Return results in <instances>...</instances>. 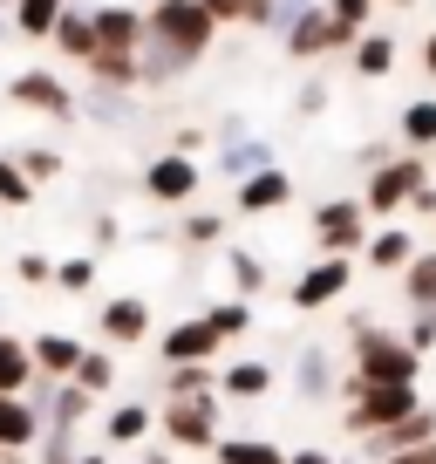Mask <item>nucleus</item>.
<instances>
[{
  "instance_id": "1",
  "label": "nucleus",
  "mask_w": 436,
  "mask_h": 464,
  "mask_svg": "<svg viewBox=\"0 0 436 464\" xmlns=\"http://www.w3.org/2000/svg\"><path fill=\"white\" fill-rule=\"evenodd\" d=\"M144 42L164 48L171 62H185V69H198V62L212 55V42H218V21L204 14L198 0H150L144 7Z\"/></svg>"
},
{
  "instance_id": "2",
  "label": "nucleus",
  "mask_w": 436,
  "mask_h": 464,
  "mask_svg": "<svg viewBox=\"0 0 436 464\" xmlns=\"http://www.w3.org/2000/svg\"><path fill=\"white\" fill-rule=\"evenodd\" d=\"M348 348H355V376L362 382H416V369H422L416 348H409L403 334L375 328V321H355Z\"/></svg>"
},
{
  "instance_id": "3",
  "label": "nucleus",
  "mask_w": 436,
  "mask_h": 464,
  "mask_svg": "<svg viewBox=\"0 0 436 464\" xmlns=\"http://www.w3.org/2000/svg\"><path fill=\"white\" fill-rule=\"evenodd\" d=\"M430 178V158L422 150H403V158H382L375 171H368V185H362V212L368 218H389V212H403L409 205V191Z\"/></svg>"
},
{
  "instance_id": "4",
  "label": "nucleus",
  "mask_w": 436,
  "mask_h": 464,
  "mask_svg": "<svg viewBox=\"0 0 436 464\" xmlns=\"http://www.w3.org/2000/svg\"><path fill=\"white\" fill-rule=\"evenodd\" d=\"M7 102L28 116H48V123H75V89L55 69H14L7 75Z\"/></svg>"
},
{
  "instance_id": "5",
  "label": "nucleus",
  "mask_w": 436,
  "mask_h": 464,
  "mask_svg": "<svg viewBox=\"0 0 436 464\" xmlns=\"http://www.w3.org/2000/svg\"><path fill=\"white\" fill-rule=\"evenodd\" d=\"M164 437L177 450H212L218 444V390L212 396H164Z\"/></svg>"
},
{
  "instance_id": "6",
  "label": "nucleus",
  "mask_w": 436,
  "mask_h": 464,
  "mask_svg": "<svg viewBox=\"0 0 436 464\" xmlns=\"http://www.w3.org/2000/svg\"><path fill=\"white\" fill-rule=\"evenodd\" d=\"M280 48H287L293 62H327V55H348L355 48V28H341L327 7H307V14L280 34Z\"/></svg>"
},
{
  "instance_id": "7",
  "label": "nucleus",
  "mask_w": 436,
  "mask_h": 464,
  "mask_svg": "<svg viewBox=\"0 0 436 464\" xmlns=\"http://www.w3.org/2000/svg\"><path fill=\"white\" fill-rule=\"evenodd\" d=\"M368 239V212L362 198H320L314 205V246L320 253H341V260H355Z\"/></svg>"
},
{
  "instance_id": "8",
  "label": "nucleus",
  "mask_w": 436,
  "mask_h": 464,
  "mask_svg": "<svg viewBox=\"0 0 436 464\" xmlns=\"http://www.w3.org/2000/svg\"><path fill=\"white\" fill-rule=\"evenodd\" d=\"M198 185H204V164L198 158L164 150V158L144 164V198H157V205H191V198H198Z\"/></svg>"
},
{
  "instance_id": "9",
  "label": "nucleus",
  "mask_w": 436,
  "mask_h": 464,
  "mask_svg": "<svg viewBox=\"0 0 436 464\" xmlns=\"http://www.w3.org/2000/svg\"><path fill=\"white\" fill-rule=\"evenodd\" d=\"M348 280H355V260H341V253H320V260L287 287V301L300 307V314H314V307L341 301V294H348Z\"/></svg>"
},
{
  "instance_id": "10",
  "label": "nucleus",
  "mask_w": 436,
  "mask_h": 464,
  "mask_svg": "<svg viewBox=\"0 0 436 464\" xmlns=\"http://www.w3.org/2000/svg\"><path fill=\"white\" fill-rule=\"evenodd\" d=\"M266 164H280V150L266 144V137H218V158H212V171L225 178V185H239V178H252V171H266ZM204 171V178H212Z\"/></svg>"
},
{
  "instance_id": "11",
  "label": "nucleus",
  "mask_w": 436,
  "mask_h": 464,
  "mask_svg": "<svg viewBox=\"0 0 436 464\" xmlns=\"http://www.w3.org/2000/svg\"><path fill=\"white\" fill-rule=\"evenodd\" d=\"M239 212L246 218H266V212H287L293 205V171H280V164H266V171H252V178H239Z\"/></svg>"
},
{
  "instance_id": "12",
  "label": "nucleus",
  "mask_w": 436,
  "mask_h": 464,
  "mask_svg": "<svg viewBox=\"0 0 436 464\" xmlns=\"http://www.w3.org/2000/svg\"><path fill=\"white\" fill-rule=\"evenodd\" d=\"M395 62H403V42H395V34H375V28H362L355 48H348V69L362 75V82H389Z\"/></svg>"
},
{
  "instance_id": "13",
  "label": "nucleus",
  "mask_w": 436,
  "mask_h": 464,
  "mask_svg": "<svg viewBox=\"0 0 436 464\" xmlns=\"http://www.w3.org/2000/svg\"><path fill=\"white\" fill-rule=\"evenodd\" d=\"M430 437H436V410H409V417H395L389 423V430H375V437H368V458H395V450H409V444H430Z\"/></svg>"
},
{
  "instance_id": "14",
  "label": "nucleus",
  "mask_w": 436,
  "mask_h": 464,
  "mask_svg": "<svg viewBox=\"0 0 436 464\" xmlns=\"http://www.w3.org/2000/svg\"><path fill=\"white\" fill-rule=\"evenodd\" d=\"M96 328L109 334V342H144L150 334V301L144 294H117V301H102Z\"/></svg>"
},
{
  "instance_id": "15",
  "label": "nucleus",
  "mask_w": 436,
  "mask_h": 464,
  "mask_svg": "<svg viewBox=\"0 0 436 464\" xmlns=\"http://www.w3.org/2000/svg\"><path fill=\"white\" fill-rule=\"evenodd\" d=\"M157 355H164V369L171 362H218V334L204 328V321H177V328L164 334Z\"/></svg>"
},
{
  "instance_id": "16",
  "label": "nucleus",
  "mask_w": 436,
  "mask_h": 464,
  "mask_svg": "<svg viewBox=\"0 0 436 464\" xmlns=\"http://www.w3.org/2000/svg\"><path fill=\"white\" fill-rule=\"evenodd\" d=\"M96 48H137L144 42V7H89Z\"/></svg>"
},
{
  "instance_id": "17",
  "label": "nucleus",
  "mask_w": 436,
  "mask_h": 464,
  "mask_svg": "<svg viewBox=\"0 0 436 464\" xmlns=\"http://www.w3.org/2000/svg\"><path fill=\"white\" fill-rule=\"evenodd\" d=\"M28 362L42 369L48 382H69L75 362H82V342H75V334H34V342H28Z\"/></svg>"
},
{
  "instance_id": "18",
  "label": "nucleus",
  "mask_w": 436,
  "mask_h": 464,
  "mask_svg": "<svg viewBox=\"0 0 436 464\" xmlns=\"http://www.w3.org/2000/svg\"><path fill=\"white\" fill-rule=\"evenodd\" d=\"M48 42H55L62 62H89L96 55V28H89V7H62L55 28H48Z\"/></svg>"
},
{
  "instance_id": "19",
  "label": "nucleus",
  "mask_w": 436,
  "mask_h": 464,
  "mask_svg": "<svg viewBox=\"0 0 436 464\" xmlns=\"http://www.w3.org/2000/svg\"><path fill=\"white\" fill-rule=\"evenodd\" d=\"M409 253H416V239H409L403 226H368V239H362V260L382 266V274H403Z\"/></svg>"
},
{
  "instance_id": "20",
  "label": "nucleus",
  "mask_w": 436,
  "mask_h": 464,
  "mask_svg": "<svg viewBox=\"0 0 436 464\" xmlns=\"http://www.w3.org/2000/svg\"><path fill=\"white\" fill-rule=\"evenodd\" d=\"M130 96H137V89H102V82H89V96H75V116L123 130V123H130Z\"/></svg>"
},
{
  "instance_id": "21",
  "label": "nucleus",
  "mask_w": 436,
  "mask_h": 464,
  "mask_svg": "<svg viewBox=\"0 0 436 464\" xmlns=\"http://www.w3.org/2000/svg\"><path fill=\"white\" fill-rule=\"evenodd\" d=\"M293 382H300L307 403H327V396H335V362H327V348H320V342H307V348H300V362H293Z\"/></svg>"
},
{
  "instance_id": "22",
  "label": "nucleus",
  "mask_w": 436,
  "mask_h": 464,
  "mask_svg": "<svg viewBox=\"0 0 436 464\" xmlns=\"http://www.w3.org/2000/svg\"><path fill=\"white\" fill-rule=\"evenodd\" d=\"M34 437H42V417L28 410V396L0 390V450H21V444H34Z\"/></svg>"
},
{
  "instance_id": "23",
  "label": "nucleus",
  "mask_w": 436,
  "mask_h": 464,
  "mask_svg": "<svg viewBox=\"0 0 436 464\" xmlns=\"http://www.w3.org/2000/svg\"><path fill=\"white\" fill-rule=\"evenodd\" d=\"M218 390L239 396V403H260V396H273V362H232V369H218Z\"/></svg>"
},
{
  "instance_id": "24",
  "label": "nucleus",
  "mask_w": 436,
  "mask_h": 464,
  "mask_svg": "<svg viewBox=\"0 0 436 464\" xmlns=\"http://www.w3.org/2000/svg\"><path fill=\"white\" fill-rule=\"evenodd\" d=\"M82 69H89V82H102V89H137V48H96Z\"/></svg>"
},
{
  "instance_id": "25",
  "label": "nucleus",
  "mask_w": 436,
  "mask_h": 464,
  "mask_svg": "<svg viewBox=\"0 0 436 464\" xmlns=\"http://www.w3.org/2000/svg\"><path fill=\"white\" fill-rule=\"evenodd\" d=\"M0 390L7 396L34 390V362H28V342H21V334H0Z\"/></svg>"
},
{
  "instance_id": "26",
  "label": "nucleus",
  "mask_w": 436,
  "mask_h": 464,
  "mask_svg": "<svg viewBox=\"0 0 436 464\" xmlns=\"http://www.w3.org/2000/svg\"><path fill=\"white\" fill-rule=\"evenodd\" d=\"M395 130H403V144H409V150L436 158V96H416V102L403 110V123H395Z\"/></svg>"
},
{
  "instance_id": "27",
  "label": "nucleus",
  "mask_w": 436,
  "mask_h": 464,
  "mask_svg": "<svg viewBox=\"0 0 436 464\" xmlns=\"http://www.w3.org/2000/svg\"><path fill=\"white\" fill-rule=\"evenodd\" d=\"M150 423H157L150 403H117L109 423H102V437H109V444H137V437H150Z\"/></svg>"
},
{
  "instance_id": "28",
  "label": "nucleus",
  "mask_w": 436,
  "mask_h": 464,
  "mask_svg": "<svg viewBox=\"0 0 436 464\" xmlns=\"http://www.w3.org/2000/svg\"><path fill=\"white\" fill-rule=\"evenodd\" d=\"M7 158L21 164V178H28L34 191H42V185H55V178H62V150H55V144H21V150H7Z\"/></svg>"
},
{
  "instance_id": "29",
  "label": "nucleus",
  "mask_w": 436,
  "mask_h": 464,
  "mask_svg": "<svg viewBox=\"0 0 436 464\" xmlns=\"http://www.w3.org/2000/svg\"><path fill=\"white\" fill-rule=\"evenodd\" d=\"M75 390L82 396H102V390H117V362H109V348H82V362H75Z\"/></svg>"
},
{
  "instance_id": "30",
  "label": "nucleus",
  "mask_w": 436,
  "mask_h": 464,
  "mask_svg": "<svg viewBox=\"0 0 436 464\" xmlns=\"http://www.w3.org/2000/svg\"><path fill=\"white\" fill-rule=\"evenodd\" d=\"M164 390L171 396H212L218 390V362H171L164 369Z\"/></svg>"
},
{
  "instance_id": "31",
  "label": "nucleus",
  "mask_w": 436,
  "mask_h": 464,
  "mask_svg": "<svg viewBox=\"0 0 436 464\" xmlns=\"http://www.w3.org/2000/svg\"><path fill=\"white\" fill-rule=\"evenodd\" d=\"M198 321L218 334V342H232V334H246V328H252V301H239V294H232V301H212Z\"/></svg>"
},
{
  "instance_id": "32",
  "label": "nucleus",
  "mask_w": 436,
  "mask_h": 464,
  "mask_svg": "<svg viewBox=\"0 0 436 464\" xmlns=\"http://www.w3.org/2000/svg\"><path fill=\"white\" fill-rule=\"evenodd\" d=\"M7 7H14V28L28 34V42H48V28H55V14L69 0H7Z\"/></svg>"
},
{
  "instance_id": "33",
  "label": "nucleus",
  "mask_w": 436,
  "mask_h": 464,
  "mask_svg": "<svg viewBox=\"0 0 436 464\" xmlns=\"http://www.w3.org/2000/svg\"><path fill=\"white\" fill-rule=\"evenodd\" d=\"M225 266H232V287H239V301L266 294V260H260L252 246H225Z\"/></svg>"
},
{
  "instance_id": "34",
  "label": "nucleus",
  "mask_w": 436,
  "mask_h": 464,
  "mask_svg": "<svg viewBox=\"0 0 436 464\" xmlns=\"http://www.w3.org/2000/svg\"><path fill=\"white\" fill-rule=\"evenodd\" d=\"M403 294H409V307H436V253H409Z\"/></svg>"
},
{
  "instance_id": "35",
  "label": "nucleus",
  "mask_w": 436,
  "mask_h": 464,
  "mask_svg": "<svg viewBox=\"0 0 436 464\" xmlns=\"http://www.w3.org/2000/svg\"><path fill=\"white\" fill-rule=\"evenodd\" d=\"M218 464H287L280 444H260V437H218Z\"/></svg>"
},
{
  "instance_id": "36",
  "label": "nucleus",
  "mask_w": 436,
  "mask_h": 464,
  "mask_svg": "<svg viewBox=\"0 0 436 464\" xmlns=\"http://www.w3.org/2000/svg\"><path fill=\"white\" fill-rule=\"evenodd\" d=\"M177 239H185V246H218V239H225V212H185V226H177Z\"/></svg>"
},
{
  "instance_id": "37",
  "label": "nucleus",
  "mask_w": 436,
  "mask_h": 464,
  "mask_svg": "<svg viewBox=\"0 0 436 464\" xmlns=\"http://www.w3.org/2000/svg\"><path fill=\"white\" fill-rule=\"evenodd\" d=\"M48 287H62V294H89V287H96V253L55 260V280H48Z\"/></svg>"
},
{
  "instance_id": "38",
  "label": "nucleus",
  "mask_w": 436,
  "mask_h": 464,
  "mask_svg": "<svg viewBox=\"0 0 436 464\" xmlns=\"http://www.w3.org/2000/svg\"><path fill=\"white\" fill-rule=\"evenodd\" d=\"M0 205H7V212H21V205H34V185H28V178H21V164L7 158V150H0Z\"/></svg>"
},
{
  "instance_id": "39",
  "label": "nucleus",
  "mask_w": 436,
  "mask_h": 464,
  "mask_svg": "<svg viewBox=\"0 0 436 464\" xmlns=\"http://www.w3.org/2000/svg\"><path fill=\"white\" fill-rule=\"evenodd\" d=\"M320 7H327V14H335L341 28H355V34H362L368 21H375V0H320Z\"/></svg>"
},
{
  "instance_id": "40",
  "label": "nucleus",
  "mask_w": 436,
  "mask_h": 464,
  "mask_svg": "<svg viewBox=\"0 0 436 464\" xmlns=\"http://www.w3.org/2000/svg\"><path fill=\"white\" fill-rule=\"evenodd\" d=\"M307 7H320V0H266V34H287Z\"/></svg>"
},
{
  "instance_id": "41",
  "label": "nucleus",
  "mask_w": 436,
  "mask_h": 464,
  "mask_svg": "<svg viewBox=\"0 0 436 464\" xmlns=\"http://www.w3.org/2000/svg\"><path fill=\"white\" fill-rule=\"evenodd\" d=\"M34 450H42L34 464H75V437H69V430H48V437H34Z\"/></svg>"
},
{
  "instance_id": "42",
  "label": "nucleus",
  "mask_w": 436,
  "mask_h": 464,
  "mask_svg": "<svg viewBox=\"0 0 436 464\" xmlns=\"http://www.w3.org/2000/svg\"><path fill=\"white\" fill-rule=\"evenodd\" d=\"M14 280H28V287H48V280H55V260H48V253H21V260H14Z\"/></svg>"
},
{
  "instance_id": "43",
  "label": "nucleus",
  "mask_w": 436,
  "mask_h": 464,
  "mask_svg": "<svg viewBox=\"0 0 436 464\" xmlns=\"http://www.w3.org/2000/svg\"><path fill=\"white\" fill-rule=\"evenodd\" d=\"M89 246H96V253H117V246H123V218H117V212H102L96 226H89Z\"/></svg>"
},
{
  "instance_id": "44",
  "label": "nucleus",
  "mask_w": 436,
  "mask_h": 464,
  "mask_svg": "<svg viewBox=\"0 0 436 464\" xmlns=\"http://www.w3.org/2000/svg\"><path fill=\"white\" fill-rule=\"evenodd\" d=\"M293 110H300V116H320V110H327V75H307L300 96H293Z\"/></svg>"
},
{
  "instance_id": "45",
  "label": "nucleus",
  "mask_w": 436,
  "mask_h": 464,
  "mask_svg": "<svg viewBox=\"0 0 436 464\" xmlns=\"http://www.w3.org/2000/svg\"><path fill=\"white\" fill-rule=\"evenodd\" d=\"M198 7H204V14H212V21H218V28H232V21H239V7H246V0H198Z\"/></svg>"
},
{
  "instance_id": "46",
  "label": "nucleus",
  "mask_w": 436,
  "mask_h": 464,
  "mask_svg": "<svg viewBox=\"0 0 436 464\" xmlns=\"http://www.w3.org/2000/svg\"><path fill=\"white\" fill-rule=\"evenodd\" d=\"M382 464H436V437H430V444H409V450H395V458H382Z\"/></svg>"
},
{
  "instance_id": "47",
  "label": "nucleus",
  "mask_w": 436,
  "mask_h": 464,
  "mask_svg": "<svg viewBox=\"0 0 436 464\" xmlns=\"http://www.w3.org/2000/svg\"><path fill=\"white\" fill-rule=\"evenodd\" d=\"M409 212H422V218H430V212H436V178H422V185H416V191H409Z\"/></svg>"
},
{
  "instance_id": "48",
  "label": "nucleus",
  "mask_w": 436,
  "mask_h": 464,
  "mask_svg": "<svg viewBox=\"0 0 436 464\" xmlns=\"http://www.w3.org/2000/svg\"><path fill=\"white\" fill-rule=\"evenodd\" d=\"M171 150H177V158H198V150H204V130H191V123H185V130L171 137Z\"/></svg>"
},
{
  "instance_id": "49",
  "label": "nucleus",
  "mask_w": 436,
  "mask_h": 464,
  "mask_svg": "<svg viewBox=\"0 0 436 464\" xmlns=\"http://www.w3.org/2000/svg\"><path fill=\"white\" fill-rule=\"evenodd\" d=\"M422 75H430V82H436V28L422 34Z\"/></svg>"
},
{
  "instance_id": "50",
  "label": "nucleus",
  "mask_w": 436,
  "mask_h": 464,
  "mask_svg": "<svg viewBox=\"0 0 436 464\" xmlns=\"http://www.w3.org/2000/svg\"><path fill=\"white\" fill-rule=\"evenodd\" d=\"M287 464H335V458H327V450H293Z\"/></svg>"
},
{
  "instance_id": "51",
  "label": "nucleus",
  "mask_w": 436,
  "mask_h": 464,
  "mask_svg": "<svg viewBox=\"0 0 436 464\" xmlns=\"http://www.w3.org/2000/svg\"><path fill=\"white\" fill-rule=\"evenodd\" d=\"M75 464H109V458H102V450H82V458H75Z\"/></svg>"
},
{
  "instance_id": "52",
  "label": "nucleus",
  "mask_w": 436,
  "mask_h": 464,
  "mask_svg": "<svg viewBox=\"0 0 436 464\" xmlns=\"http://www.w3.org/2000/svg\"><path fill=\"white\" fill-rule=\"evenodd\" d=\"M375 7H416V0H375Z\"/></svg>"
},
{
  "instance_id": "53",
  "label": "nucleus",
  "mask_w": 436,
  "mask_h": 464,
  "mask_svg": "<svg viewBox=\"0 0 436 464\" xmlns=\"http://www.w3.org/2000/svg\"><path fill=\"white\" fill-rule=\"evenodd\" d=\"M144 464H171V458H164V450H150V458H144Z\"/></svg>"
},
{
  "instance_id": "54",
  "label": "nucleus",
  "mask_w": 436,
  "mask_h": 464,
  "mask_svg": "<svg viewBox=\"0 0 436 464\" xmlns=\"http://www.w3.org/2000/svg\"><path fill=\"white\" fill-rule=\"evenodd\" d=\"M0 7H7V0H0Z\"/></svg>"
}]
</instances>
